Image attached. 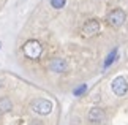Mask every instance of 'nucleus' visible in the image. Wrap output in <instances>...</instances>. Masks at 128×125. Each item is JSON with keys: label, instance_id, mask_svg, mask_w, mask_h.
I'll use <instances>...</instances> for the list:
<instances>
[{"label": "nucleus", "instance_id": "3", "mask_svg": "<svg viewBox=\"0 0 128 125\" xmlns=\"http://www.w3.org/2000/svg\"><path fill=\"white\" fill-rule=\"evenodd\" d=\"M125 19H126V14L122 8H114L108 14V21H109V24L112 27H120L125 22Z\"/></svg>", "mask_w": 128, "mask_h": 125}, {"label": "nucleus", "instance_id": "1", "mask_svg": "<svg viewBox=\"0 0 128 125\" xmlns=\"http://www.w3.org/2000/svg\"><path fill=\"white\" fill-rule=\"evenodd\" d=\"M22 52L28 59H40V56L43 54V44L38 40H30V41H27L24 44Z\"/></svg>", "mask_w": 128, "mask_h": 125}, {"label": "nucleus", "instance_id": "9", "mask_svg": "<svg viewBox=\"0 0 128 125\" xmlns=\"http://www.w3.org/2000/svg\"><path fill=\"white\" fill-rule=\"evenodd\" d=\"M117 52H119V51H117V48H114V49H112V51L109 52V56H108V57H106V60H104V68L111 67V65L114 63V60L117 59Z\"/></svg>", "mask_w": 128, "mask_h": 125}, {"label": "nucleus", "instance_id": "2", "mask_svg": "<svg viewBox=\"0 0 128 125\" xmlns=\"http://www.w3.org/2000/svg\"><path fill=\"white\" fill-rule=\"evenodd\" d=\"M30 108L35 111L36 114H41V116H48L49 112L52 111V103L46 98H35L30 101Z\"/></svg>", "mask_w": 128, "mask_h": 125}, {"label": "nucleus", "instance_id": "8", "mask_svg": "<svg viewBox=\"0 0 128 125\" xmlns=\"http://www.w3.org/2000/svg\"><path fill=\"white\" fill-rule=\"evenodd\" d=\"M11 108H13V104H11V101H10V98H6V97L0 98V111L2 112H8Z\"/></svg>", "mask_w": 128, "mask_h": 125}, {"label": "nucleus", "instance_id": "5", "mask_svg": "<svg viewBox=\"0 0 128 125\" xmlns=\"http://www.w3.org/2000/svg\"><path fill=\"white\" fill-rule=\"evenodd\" d=\"M87 119H88V120H90L92 123H101V122L106 119V112L103 111L101 108L93 106V108H90V111H88Z\"/></svg>", "mask_w": 128, "mask_h": 125}, {"label": "nucleus", "instance_id": "10", "mask_svg": "<svg viewBox=\"0 0 128 125\" xmlns=\"http://www.w3.org/2000/svg\"><path fill=\"white\" fill-rule=\"evenodd\" d=\"M65 3H66V0H51V7L56 8V10L63 8V7H65Z\"/></svg>", "mask_w": 128, "mask_h": 125}, {"label": "nucleus", "instance_id": "12", "mask_svg": "<svg viewBox=\"0 0 128 125\" xmlns=\"http://www.w3.org/2000/svg\"><path fill=\"white\" fill-rule=\"evenodd\" d=\"M3 87H5V82L2 81V79H0V90H2V89H3Z\"/></svg>", "mask_w": 128, "mask_h": 125}, {"label": "nucleus", "instance_id": "4", "mask_svg": "<svg viewBox=\"0 0 128 125\" xmlns=\"http://www.w3.org/2000/svg\"><path fill=\"white\" fill-rule=\"evenodd\" d=\"M111 87H112V92H114L117 97H124L128 92V82L124 76H117L114 81H112Z\"/></svg>", "mask_w": 128, "mask_h": 125}, {"label": "nucleus", "instance_id": "6", "mask_svg": "<svg viewBox=\"0 0 128 125\" xmlns=\"http://www.w3.org/2000/svg\"><path fill=\"white\" fill-rule=\"evenodd\" d=\"M48 67L54 73H63V71H66V70H68V62L65 60V59L56 57V59H52V60L49 62Z\"/></svg>", "mask_w": 128, "mask_h": 125}, {"label": "nucleus", "instance_id": "7", "mask_svg": "<svg viewBox=\"0 0 128 125\" xmlns=\"http://www.w3.org/2000/svg\"><path fill=\"white\" fill-rule=\"evenodd\" d=\"M82 30H84L86 35H96L100 32V22H98L96 19H88V21L84 24Z\"/></svg>", "mask_w": 128, "mask_h": 125}, {"label": "nucleus", "instance_id": "11", "mask_svg": "<svg viewBox=\"0 0 128 125\" xmlns=\"http://www.w3.org/2000/svg\"><path fill=\"white\" fill-rule=\"evenodd\" d=\"M86 92H87V84H82V86H79L78 89H74V92H73V93H74L76 97H82Z\"/></svg>", "mask_w": 128, "mask_h": 125}]
</instances>
